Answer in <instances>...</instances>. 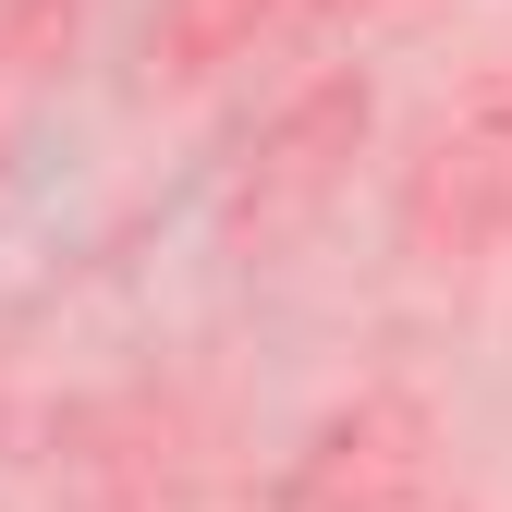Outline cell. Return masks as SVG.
<instances>
[{"mask_svg": "<svg viewBox=\"0 0 512 512\" xmlns=\"http://www.w3.org/2000/svg\"><path fill=\"white\" fill-rule=\"evenodd\" d=\"M354 135H366V86H317L305 110H281L269 122V147H256V171L232 183V244H293L305 220H317V196L342 183V159H354Z\"/></svg>", "mask_w": 512, "mask_h": 512, "instance_id": "6da1fadb", "label": "cell"}, {"mask_svg": "<svg viewBox=\"0 0 512 512\" xmlns=\"http://www.w3.org/2000/svg\"><path fill=\"white\" fill-rule=\"evenodd\" d=\"M415 452H427V415L378 391V403H354L342 427L305 439V464L281 476L269 512H391V500L415 488Z\"/></svg>", "mask_w": 512, "mask_h": 512, "instance_id": "7a4b0ae2", "label": "cell"}, {"mask_svg": "<svg viewBox=\"0 0 512 512\" xmlns=\"http://www.w3.org/2000/svg\"><path fill=\"white\" fill-rule=\"evenodd\" d=\"M415 232L439 244H500L512 232V74L476 98V122L464 135H439V159H427V183H415Z\"/></svg>", "mask_w": 512, "mask_h": 512, "instance_id": "3957f363", "label": "cell"}, {"mask_svg": "<svg viewBox=\"0 0 512 512\" xmlns=\"http://www.w3.org/2000/svg\"><path fill=\"white\" fill-rule=\"evenodd\" d=\"M232 13H244V0H196V13H183V25H171V49H183V61H171V74H196V61L220 49V25H232Z\"/></svg>", "mask_w": 512, "mask_h": 512, "instance_id": "277c9868", "label": "cell"}]
</instances>
